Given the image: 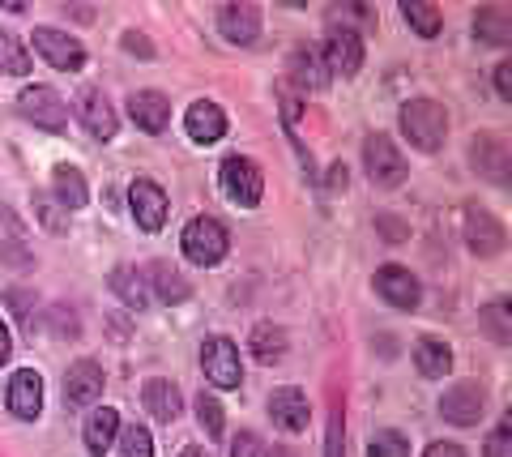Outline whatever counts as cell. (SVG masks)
Segmentation results:
<instances>
[{
  "label": "cell",
  "instance_id": "cell-15",
  "mask_svg": "<svg viewBox=\"0 0 512 457\" xmlns=\"http://www.w3.org/2000/svg\"><path fill=\"white\" fill-rule=\"evenodd\" d=\"M218 35L235 43V47H248L261 35V9L248 5V0H235V5H222L218 9Z\"/></svg>",
  "mask_w": 512,
  "mask_h": 457
},
{
  "label": "cell",
  "instance_id": "cell-5",
  "mask_svg": "<svg viewBox=\"0 0 512 457\" xmlns=\"http://www.w3.org/2000/svg\"><path fill=\"white\" fill-rule=\"evenodd\" d=\"M363 167H367V180H372L376 188H397L406 180L402 150H397L393 137H384V133H372L363 141Z\"/></svg>",
  "mask_w": 512,
  "mask_h": 457
},
{
  "label": "cell",
  "instance_id": "cell-16",
  "mask_svg": "<svg viewBox=\"0 0 512 457\" xmlns=\"http://www.w3.org/2000/svg\"><path fill=\"white\" fill-rule=\"evenodd\" d=\"M440 415L453 423V428H474V423L483 419V389L470 385V381H461V385H453V389H444Z\"/></svg>",
  "mask_w": 512,
  "mask_h": 457
},
{
  "label": "cell",
  "instance_id": "cell-2",
  "mask_svg": "<svg viewBox=\"0 0 512 457\" xmlns=\"http://www.w3.org/2000/svg\"><path fill=\"white\" fill-rule=\"evenodd\" d=\"M180 248H184V257H188L192 265L210 270V265H218V261L231 252V235H227V227H222L214 214H197V218H192V223L184 227Z\"/></svg>",
  "mask_w": 512,
  "mask_h": 457
},
{
  "label": "cell",
  "instance_id": "cell-41",
  "mask_svg": "<svg viewBox=\"0 0 512 457\" xmlns=\"http://www.w3.org/2000/svg\"><path fill=\"white\" fill-rule=\"evenodd\" d=\"M423 457H466V449L453 445V440H436V445H427Z\"/></svg>",
  "mask_w": 512,
  "mask_h": 457
},
{
  "label": "cell",
  "instance_id": "cell-43",
  "mask_svg": "<svg viewBox=\"0 0 512 457\" xmlns=\"http://www.w3.org/2000/svg\"><path fill=\"white\" fill-rule=\"evenodd\" d=\"M120 43H124V52H137V56H154V47H150L146 39H141L137 30H128V35H124Z\"/></svg>",
  "mask_w": 512,
  "mask_h": 457
},
{
  "label": "cell",
  "instance_id": "cell-37",
  "mask_svg": "<svg viewBox=\"0 0 512 457\" xmlns=\"http://www.w3.org/2000/svg\"><path fill=\"white\" fill-rule=\"evenodd\" d=\"M325 457H346V423H342V411H333V419H329Z\"/></svg>",
  "mask_w": 512,
  "mask_h": 457
},
{
  "label": "cell",
  "instance_id": "cell-4",
  "mask_svg": "<svg viewBox=\"0 0 512 457\" xmlns=\"http://www.w3.org/2000/svg\"><path fill=\"white\" fill-rule=\"evenodd\" d=\"M201 372L205 381H210L214 389H239V381H244V364H239V346L231 338H205L201 342Z\"/></svg>",
  "mask_w": 512,
  "mask_h": 457
},
{
  "label": "cell",
  "instance_id": "cell-28",
  "mask_svg": "<svg viewBox=\"0 0 512 457\" xmlns=\"http://www.w3.org/2000/svg\"><path fill=\"white\" fill-rule=\"evenodd\" d=\"M146 282H150V295H158L163 304H184V299L192 295L188 278L175 270V265H167V261H154L150 274H146Z\"/></svg>",
  "mask_w": 512,
  "mask_h": 457
},
{
  "label": "cell",
  "instance_id": "cell-32",
  "mask_svg": "<svg viewBox=\"0 0 512 457\" xmlns=\"http://www.w3.org/2000/svg\"><path fill=\"white\" fill-rule=\"evenodd\" d=\"M120 453L124 457H154V436L150 428H141V423H128V428H120Z\"/></svg>",
  "mask_w": 512,
  "mask_h": 457
},
{
  "label": "cell",
  "instance_id": "cell-27",
  "mask_svg": "<svg viewBox=\"0 0 512 457\" xmlns=\"http://www.w3.org/2000/svg\"><path fill=\"white\" fill-rule=\"evenodd\" d=\"M248 346H252V359L256 364H278V359L286 355V346H291V338H286V329L274 325V321H261V325H252V334H248Z\"/></svg>",
  "mask_w": 512,
  "mask_h": 457
},
{
  "label": "cell",
  "instance_id": "cell-14",
  "mask_svg": "<svg viewBox=\"0 0 512 457\" xmlns=\"http://www.w3.org/2000/svg\"><path fill=\"white\" fill-rule=\"evenodd\" d=\"M5 402H9L13 419H22V423L39 419V411H43V376H39L35 368H18V372L9 376Z\"/></svg>",
  "mask_w": 512,
  "mask_h": 457
},
{
  "label": "cell",
  "instance_id": "cell-24",
  "mask_svg": "<svg viewBox=\"0 0 512 457\" xmlns=\"http://www.w3.org/2000/svg\"><path fill=\"white\" fill-rule=\"evenodd\" d=\"M86 197H90V188H86V176L77 167L69 163H60L56 167V176H52V201L64 210V214H77L86 206Z\"/></svg>",
  "mask_w": 512,
  "mask_h": 457
},
{
  "label": "cell",
  "instance_id": "cell-35",
  "mask_svg": "<svg viewBox=\"0 0 512 457\" xmlns=\"http://www.w3.org/2000/svg\"><path fill=\"white\" fill-rule=\"evenodd\" d=\"M278 103H282V120H286V129H295L299 116H303V103H299V90L291 82H278Z\"/></svg>",
  "mask_w": 512,
  "mask_h": 457
},
{
  "label": "cell",
  "instance_id": "cell-13",
  "mask_svg": "<svg viewBox=\"0 0 512 457\" xmlns=\"http://www.w3.org/2000/svg\"><path fill=\"white\" fill-rule=\"evenodd\" d=\"M128 210H133L141 231H163L171 206H167V193L154 180H133V188H128Z\"/></svg>",
  "mask_w": 512,
  "mask_h": 457
},
{
  "label": "cell",
  "instance_id": "cell-22",
  "mask_svg": "<svg viewBox=\"0 0 512 457\" xmlns=\"http://www.w3.org/2000/svg\"><path fill=\"white\" fill-rule=\"evenodd\" d=\"M286 65H291V86H295L299 94L325 90V86H329V69H325V60H320L316 47H295Z\"/></svg>",
  "mask_w": 512,
  "mask_h": 457
},
{
  "label": "cell",
  "instance_id": "cell-29",
  "mask_svg": "<svg viewBox=\"0 0 512 457\" xmlns=\"http://www.w3.org/2000/svg\"><path fill=\"white\" fill-rule=\"evenodd\" d=\"M402 18L410 22V30L419 39H436L444 26V13L436 5H427V0H402Z\"/></svg>",
  "mask_w": 512,
  "mask_h": 457
},
{
  "label": "cell",
  "instance_id": "cell-31",
  "mask_svg": "<svg viewBox=\"0 0 512 457\" xmlns=\"http://www.w3.org/2000/svg\"><path fill=\"white\" fill-rule=\"evenodd\" d=\"M0 69H5L9 77H26V73H30L26 47L13 39V35H5V30H0Z\"/></svg>",
  "mask_w": 512,
  "mask_h": 457
},
{
  "label": "cell",
  "instance_id": "cell-8",
  "mask_svg": "<svg viewBox=\"0 0 512 457\" xmlns=\"http://www.w3.org/2000/svg\"><path fill=\"white\" fill-rule=\"evenodd\" d=\"M35 52L47 60L52 69H60V73H77L86 65V47L77 43L73 35H64V30H56V26H35Z\"/></svg>",
  "mask_w": 512,
  "mask_h": 457
},
{
  "label": "cell",
  "instance_id": "cell-34",
  "mask_svg": "<svg viewBox=\"0 0 512 457\" xmlns=\"http://www.w3.org/2000/svg\"><path fill=\"white\" fill-rule=\"evenodd\" d=\"M367 457H410V440L402 432L384 428L372 436V445H367Z\"/></svg>",
  "mask_w": 512,
  "mask_h": 457
},
{
  "label": "cell",
  "instance_id": "cell-48",
  "mask_svg": "<svg viewBox=\"0 0 512 457\" xmlns=\"http://www.w3.org/2000/svg\"><path fill=\"white\" fill-rule=\"evenodd\" d=\"M180 457H210V453H205V449H201V445H188V449H184V453H180Z\"/></svg>",
  "mask_w": 512,
  "mask_h": 457
},
{
  "label": "cell",
  "instance_id": "cell-20",
  "mask_svg": "<svg viewBox=\"0 0 512 457\" xmlns=\"http://www.w3.org/2000/svg\"><path fill=\"white\" fill-rule=\"evenodd\" d=\"M141 402H146V411L158 419V423H175L184 411V393L175 381H167V376H150L146 389H141Z\"/></svg>",
  "mask_w": 512,
  "mask_h": 457
},
{
  "label": "cell",
  "instance_id": "cell-21",
  "mask_svg": "<svg viewBox=\"0 0 512 457\" xmlns=\"http://www.w3.org/2000/svg\"><path fill=\"white\" fill-rule=\"evenodd\" d=\"M128 116H133L137 129L163 133L171 124V103H167V94H158V90H137L133 99H128Z\"/></svg>",
  "mask_w": 512,
  "mask_h": 457
},
{
  "label": "cell",
  "instance_id": "cell-3",
  "mask_svg": "<svg viewBox=\"0 0 512 457\" xmlns=\"http://www.w3.org/2000/svg\"><path fill=\"white\" fill-rule=\"evenodd\" d=\"M218 184H222V193H227V201H235L239 210H256L261 206V197H265V171L256 167L252 159H244V154L222 159Z\"/></svg>",
  "mask_w": 512,
  "mask_h": 457
},
{
  "label": "cell",
  "instance_id": "cell-7",
  "mask_svg": "<svg viewBox=\"0 0 512 457\" xmlns=\"http://www.w3.org/2000/svg\"><path fill=\"white\" fill-rule=\"evenodd\" d=\"M320 60H325L329 77H355L363 69V35L350 26H333L320 47Z\"/></svg>",
  "mask_w": 512,
  "mask_h": 457
},
{
  "label": "cell",
  "instance_id": "cell-12",
  "mask_svg": "<svg viewBox=\"0 0 512 457\" xmlns=\"http://www.w3.org/2000/svg\"><path fill=\"white\" fill-rule=\"evenodd\" d=\"M376 291H380L384 304L402 308V312H414V308H419V299H423L419 278H414L406 265H380V270H376Z\"/></svg>",
  "mask_w": 512,
  "mask_h": 457
},
{
  "label": "cell",
  "instance_id": "cell-26",
  "mask_svg": "<svg viewBox=\"0 0 512 457\" xmlns=\"http://www.w3.org/2000/svg\"><path fill=\"white\" fill-rule=\"evenodd\" d=\"M111 291H116L133 312H146V308L154 304L146 274L133 270V265H116V270H111Z\"/></svg>",
  "mask_w": 512,
  "mask_h": 457
},
{
  "label": "cell",
  "instance_id": "cell-1",
  "mask_svg": "<svg viewBox=\"0 0 512 457\" xmlns=\"http://www.w3.org/2000/svg\"><path fill=\"white\" fill-rule=\"evenodd\" d=\"M397 124H402V137L419 154H436L448 141V112L436 99H406L402 112H397Z\"/></svg>",
  "mask_w": 512,
  "mask_h": 457
},
{
  "label": "cell",
  "instance_id": "cell-36",
  "mask_svg": "<svg viewBox=\"0 0 512 457\" xmlns=\"http://www.w3.org/2000/svg\"><path fill=\"white\" fill-rule=\"evenodd\" d=\"M231 457H269V445L256 432H239L231 440Z\"/></svg>",
  "mask_w": 512,
  "mask_h": 457
},
{
  "label": "cell",
  "instance_id": "cell-33",
  "mask_svg": "<svg viewBox=\"0 0 512 457\" xmlns=\"http://www.w3.org/2000/svg\"><path fill=\"white\" fill-rule=\"evenodd\" d=\"M197 423L205 428V436H222V428H227V419H222V402L214 398V393H197Z\"/></svg>",
  "mask_w": 512,
  "mask_h": 457
},
{
  "label": "cell",
  "instance_id": "cell-25",
  "mask_svg": "<svg viewBox=\"0 0 512 457\" xmlns=\"http://www.w3.org/2000/svg\"><path fill=\"white\" fill-rule=\"evenodd\" d=\"M414 368H419V376H427V381H440V376L453 372V351H448V342L427 334L419 338V346H414Z\"/></svg>",
  "mask_w": 512,
  "mask_h": 457
},
{
  "label": "cell",
  "instance_id": "cell-38",
  "mask_svg": "<svg viewBox=\"0 0 512 457\" xmlns=\"http://www.w3.org/2000/svg\"><path fill=\"white\" fill-rule=\"evenodd\" d=\"M504 317H508V299H495V304L487 308V329H491V338H495V342H508V325H504Z\"/></svg>",
  "mask_w": 512,
  "mask_h": 457
},
{
  "label": "cell",
  "instance_id": "cell-30",
  "mask_svg": "<svg viewBox=\"0 0 512 457\" xmlns=\"http://www.w3.org/2000/svg\"><path fill=\"white\" fill-rule=\"evenodd\" d=\"M474 35L487 39V43H512V13L508 9H478L474 13Z\"/></svg>",
  "mask_w": 512,
  "mask_h": 457
},
{
  "label": "cell",
  "instance_id": "cell-11",
  "mask_svg": "<svg viewBox=\"0 0 512 457\" xmlns=\"http://www.w3.org/2000/svg\"><path fill=\"white\" fill-rule=\"evenodd\" d=\"M77 120H82V129H86L94 141H111V137L120 133L116 107H111V99H107L99 86H86L82 94H77Z\"/></svg>",
  "mask_w": 512,
  "mask_h": 457
},
{
  "label": "cell",
  "instance_id": "cell-44",
  "mask_svg": "<svg viewBox=\"0 0 512 457\" xmlns=\"http://www.w3.org/2000/svg\"><path fill=\"white\" fill-rule=\"evenodd\" d=\"M52 317H56V329H60V334H64V329H69V334H77V317H73V312L69 308H52Z\"/></svg>",
  "mask_w": 512,
  "mask_h": 457
},
{
  "label": "cell",
  "instance_id": "cell-18",
  "mask_svg": "<svg viewBox=\"0 0 512 457\" xmlns=\"http://www.w3.org/2000/svg\"><path fill=\"white\" fill-rule=\"evenodd\" d=\"M269 415H274V423L282 432H303L312 419V406H308V393L303 389H274L269 393Z\"/></svg>",
  "mask_w": 512,
  "mask_h": 457
},
{
  "label": "cell",
  "instance_id": "cell-6",
  "mask_svg": "<svg viewBox=\"0 0 512 457\" xmlns=\"http://www.w3.org/2000/svg\"><path fill=\"white\" fill-rule=\"evenodd\" d=\"M18 112L35 124V129H47V133L69 129V107H64L60 90H52V86H26L18 94Z\"/></svg>",
  "mask_w": 512,
  "mask_h": 457
},
{
  "label": "cell",
  "instance_id": "cell-17",
  "mask_svg": "<svg viewBox=\"0 0 512 457\" xmlns=\"http://www.w3.org/2000/svg\"><path fill=\"white\" fill-rule=\"evenodd\" d=\"M103 393V368L94 359H77L64 372V402L69 406H94Z\"/></svg>",
  "mask_w": 512,
  "mask_h": 457
},
{
  "label": "cell",
  "instance_id": "cell-40",
  "mask_svg": "<svg viewBox=\"0 0 512 457\" xmlns=\"http://www.w3.org/2000/svg\"><path fill=\"white\" fill-rule=\"evenodd\" d=\"M495 94H500L504 103H512V65H495Z\"/></svg>",
  "mask_w": 512,
  "mask_h": 457
},
{
  "label": "cell",
  "instance_id": "cell-45",
  "mask_svg": "<svg viewBox=\"0 0 512 457\" xmlns=\"http://www.w3.org/2000/svg\"><path fill=\"white\" fill-rule=\"evenodd\" d=\"M384 235H389V244H402L406 240V227L402 223H393V218H380V223H376Z\"/></svg>",
  "mask_w": 512,
  "mask_h": 457
},
{
  "label": "cell",
  "instance_id": "cell-39",
  "mask_svg": "<svg viewBox=\"0 0 512 457\" xmlns=\"http://www.w3.org/2000/svg\"><path fill=\"white\" fill-rule=\"evenodd\" d=\"M508 436H512V423L504 419L500 428L487 436V457H508Z\"/></svg>",
  "mask_w": 512,
  "mask_h": 457
},
{
  "label": "cell",
  "instance_id": "cell-23",
  "mask_svg": "<svg viewBox=\"0 0 512 457\" xmlns=\"http://www.w3.org/2000/svg\"><path fill=\"white\" fill-rule=\"evenodd\" d=\"M120 436V411H111V406H94L86 428H82V440H86V453L90 457H103L111 445H116Z\"/></svg>",
  "mask_w": 512,
  "mask_h": 457
},
{
  "label": "cell",
  "instance_id": "cell-47",
  "mask_svg": "<svg viewBox=\"0 0 512 457\" xmlns=\"http://www.w3.org/2000/svg\"><path fill=\"white\" fill-rule=\"evenodd\" d=\"M329 188H346V163H333L329 167Z\"/></svg>",
  "mask_w": 512,
  "mask_h": 457
},
{
  "label": "cell",
  "instance_id": "cell-42",
  "mask_svg": "<svg viewBox=\"0 0 512 457\" xmlns=\"http://www.w3.org/2000/svg\"><path fill=\"white\" fill-rule=\"evenodd\" d=\"M35 206H39V214H43V223H47V227H60V214H56V201H52V197L39 193V197H35Z\"/></svg>",
  "mask_w": 512,
  "mask_h": 457
},
{
  "label": "cell",
  "instance_id": "cell-19",
  "mask_svg": "<svg viewBox=\"0 0 512 457\" xmlns=\"http://www.w3.org/2000/svg\"><path fill=\"white\" fill-rule=\"evenodd\" d=\"M184 129H188V137L197 141V146H214V141L227 137V116H222L218 103L197 99L188 107V116H184Z\"/></svg>",
  "mask_w": 512,
  "mask_h": 457
},
{
  "label": "cell",
  "instance_id": "cell-9",
  "mask_svg": "<svg viewBox=\"0 0 512 457\" xmlns=\"http://www.w3.org/2000/svg\"><path fill=\"white\" fill-rule=\"evenodd\" d=\"M461 227H466V248L474 252V257H500L504 244H508L504 223L500 218H491L487 210H478V206H466Z\"/></svg>",
  "mask_w": 512,
  "mask_h": 457
},
{
  "label": "cell",
  "instance_id": "cell-10",
  "mask_svg": "<svg viewBox=\"0 0 512 457\" xmlns=\"http://www.w3.org/2000/svg\"><path fill=\"white\" fill-rule=\"evenodd\" d=\"M470 163L483 180L491 184H508L512 180V150L500 133H478L474 146H470Z\"/></svg>",
  "mask_w": 512,
  "mask_h": 457
},
{
  "label": "cell",
  "instance_id": "cell-46",
  "mask_svg": "<svg viewBox=\"0 0 512 457\" xmlns=\"http://www.w3.org/2000/svg\"><path fill=\"white\" fill-rule=\"evenodd\" d=\"M9 355H13V334H9V325L0 321V364H9Z\"/></svg>",
  "mask_w": 512,
  "mask_h": 457
}]
</instances>
